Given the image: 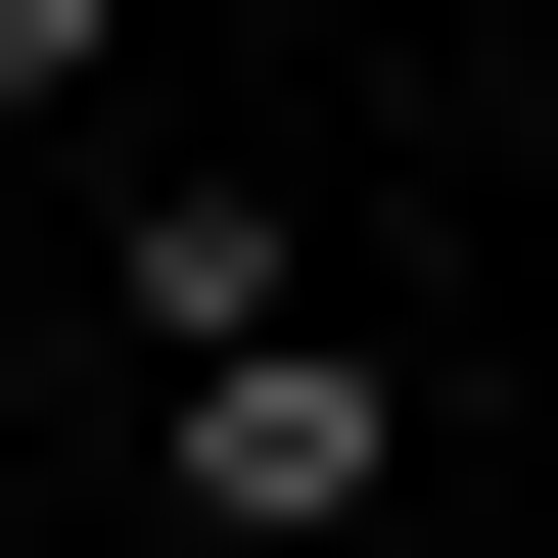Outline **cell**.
Instances as JSON below:
<instances>
[{
	"label": "cell",
	"instance_id": "6da1fadb",
	"mask_svg": "<svg viewBox=\"0 0 558 558\" xmlns=\"http://www.w3.org/2000/svg\"><path fill=\"white\" fill-rule=\"evenodd\" d=\"M140 465H186L233 558H326V512H418V373L373 326H233V373H140Z\"/></svg>",
	"mask_w": 558,
	"mask_h": 558
},
{
	"label": "cell",
	"instance_id": "7a4b0ae2",
	"mask_svg": "<svg viewBox=\"0 0 558 558\" xmlns=\"http://www.w3.org/2000/svg\"><path fill=\"white\" fill-rule=\"evenodd\" d=\"M94 47H140V0H0V140H94Z\"/></svg>",
	"mask_w": 558,
	"mask_h": 558
}]
</instances>
